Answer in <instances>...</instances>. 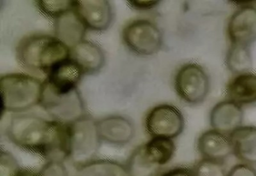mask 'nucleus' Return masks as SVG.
Instances as JSON below:
<instances>
[{"instance_id": "obj_1", "label": "nucleus", "mask_w": 256, "mask_h": 176, "mask_svg": "<svg viewBox=\"0 0 256 176\" xmlns=\"http://www.w3.org/2000/svg\"><path fill=\"white\" fill-rule=\"evenodd\" d=\"M6 134L11 143L26 152L50 159L66 158L68 124L33 114H20L10 119Z\"/></svg>"}, {"instance_id": "obj_2", "label": "nucleus", "mask_w": 256, "mask_h": 176, "mask_svg": "<svg viewBox=\"0 0 256 176\" xmlns=\"http://www.w3.org/2000/svg\"><path fill=\"white\" fill-rule=\"evenodd\" d=\"M70 51L56 36L35 34L20 41L16 48V58L29 72L47 75L56 64L70 57Z\"/></svg>"}, {"instance_id": "obj_3", "label": "nucleus", "mask_w": 256, "mask_h": 176, "mask_svg": "<svg viewBox=\"0 0 256 176\" xmlns=\"http://www.w3.org/2000/svg\"><path fill=\"white\" fill-rule=\"evenodd\" d=\"M43 82L24 74H9L0 78L2 114L22 113L40 105Z\"/></svg>"}, {"instance_id": "obj_4", "label": "nucleus", "mask_w": 256, "mask_h": 176, "mask_svg": "<svg viewBox=\"0 0 256 176\" xmlns=\"http://www.w3.org/2000/svg\"><path fill=\"white\" fill-rule=\"evenodd\" d=\"M102 139L97 121L86 114L68 124V143L66 159L76 168L96 160Z\"/></svg>"}, {"instance_id": "obj_5", "label": "nucleus", "mask_w": 256, "mask_h": 176, "mask_svg": "<svg viewBox=\"0 0 256 176\" xmlns=\"http://www.w3.org/2000/svg\"><path fill=\"white\" fill-rule=\"evenodd\" d=\"M40 105L52 120L70 124L86 115V107L78 88L58 91L43 81Z\"/></svg>"}, {"instance_id": "obj_6", "label": "nucleus", "mask_w": 256, "mask_h": 176, "mask_svg": "<svg viewBox=\"0 0 256 176\" xmlns=\"http://www.w3.org/2000/svg\"><path fill=\"white\" fill-rule=\"evenodd\" d=\"M122 36L125 45L140 56L156 54L163 44V35L159 27L147 19L130 22L123 29Z\"/></svg>"}, {"instance_id": "obj_7", "label": "nucleus", "mask_w": 256, "mask_h": 176, "mask_svg": "<svg viewBox=\"0 0 256 176\" xmlns=\"http://www.w3.org/2000/svg\"><path fill=\"white\" fill-rule=\"evenodd\" d=\"M174 89L182 101L190 105L204 102L210 91V79L206 72L196 63L185 64L176 73Z\"/></svg>"}, {"instance_id": "obj_8", "label": "nucleus", "mask_w": 256, "mask_h": 176, "mask_svg": "<svg viewBox=\"0 0 256 176\" xmlns=\"http://www.w3.org/2000/svg\"><path fill=\"white\" fill-rule=\"evenodd\" d=\"M184 125L182 112L171 104H160L153 107L144 119L146 133L152 138L175 139L184 132Z\"/></svg>"}, {"instance_id": "obj_9", "label": "nucleus", "mask_w": 256, "mask_h": 176, "mask_svg": "<svg viewBox=\"0 0 256 176\" xmlns=\"http://www.w3.org/2000/svg\"><path fill=\"white\" fill-rule=\"evenodd\" d=\"M228 35L232 45L248 47L256 41V8L244 6L228 20Z\"/></svg>"}, {"instance_id": "obj_10", "label": "nucleus", "mask_w": 256, "mask_h": 176, "mask_svg": "<svg viewBox=\"0 0 256 176\" xmlns=\"http://www.w3.org/2000/svg\"><path fill=\"white\" fill-rule=\"evenodd\" d=\"M74 9L86 28L90 30H106L113 20L111 4L106 0L75 1Z\"/></svg>"}, {"instance_id": "obj_11", "label": "nucleus", "mask_w": 256, "mask_h": 176, "mask_svg": "<svg viewBox=\"0 0 256 176\" xmlns=\"http://www.w3.org/2000/svg\"><path fill=\"white\" fill-rule=\"evenodd\" d=\"M97 125L102 141L112 145H126L136 134L134 123L123 116H106L97 121Z\"/></svg>"}, {"instance_id": "obj_12", "label": "nucleus", "mask_w": 256, "mask_h": 176, "mask_svg": "<svg viewBox=\"0 0 256 176\" xmlns=\"http://www.w3.org/2000/svg\"><path fill=\"white\" fill-rule=\"evenodd\" d=\"M196 148L202 159L225 162L233 155L230 135L214 129L208 130L200 135L196 142Z\"/></svg>"}, {"instance_id": "obj_13", "label": "nucleus", "mask_w": 256, "mask_h": 176, "mask_svg": "<svg viewBox=\"0 0 256 176\" xmlns=\"http://www.w3.org/2000/svg\"><path fill=\"white\" fill-rule=\"evenodd\" d=\"M243 120L242 107L232 100L218 103L210 114V125L212 129L228 135L241 127Z\"/></svg>"}, {"instance_id": "obj_14", "label": "nucleus", "mask_w": 256, "mask_h": 176, "mask_svg": "<svg viewBox=\"0 0 256 176\" xmlns=\"http://www.w3.org/2000/svg\"><path fill=\"white\" fill-rule=\"evenodd\" d=\"M83 75L78 64L68 57L51 68L45 81L54 90L72 91L78 88V84Z\"/></svg>"}, {"instance_id": "obj_15", "label": "nucleus", "mask_w": 256, "mask_h": 176, "mask_svg": "<svg viewBox=\"0 0 256 176\" xmlns=\"http://www.w3.org/2000/svg\"><path fill=\"white\" fill-rule=\"evenodd\" d=\"M54 29L56 37L72 49L84 40L88 28L74 7L54 19Z\"/></svg>"}, {"instance_id": "obj_16", "label": "nucleus", "mask_w": 256, "mask_h": 176, "mask_svg": "<svg viewBox=\"0 0 256 176\" xmlns=\"http://www.w3.org/2000/svg\"><path fill=\"white\" fill-rule=\"evenodd\" d=\"M70 58L82 68L84 75H92L100 72L105 63L104 51L99 45L84 40L70 49Z\"/></svg>"}, {"instance_id": "obj_17", "label": "nucleus", "mask_w": 256, "mask_h": 176, "mask_svg": "<svg viewBox=\"0 0 256 176\" xmlns=\"http://www.w3.org/2000/svg\"><path fill=\"white\" fill-rule=\"evenodd\" d=\"M233 155L242 163L256 165V127L242 126L230 134Z\"/></svg>"}, {"instance_id": "obj_18", "label": "nucleus", "mask_w": 256, "mask_h": 176, "mask_svg": "<svg viewBox=\"0 0 256 176\" xmlns=\"http://www.w3.org/2000/svg\"><path fill=\"white\" fill-rule=\"evenodd\" d=\"M227 95L230 100L240 106L256 103V75L249 72L238 75L228 84Z\"/></svg>"}, {"instance_id": "obj_19", "label": "nucleus", "mask_w": 256, "mask_h": 176, "mask_svg": "<svg viewBox=\"0 0 256 176\" xmlns=\"http://www.w3.org/2000/svg\"><path fill=\"white\" fill-rule=\"evenodd\" d=\"M142 146L146 156L160 168L172 161L176 150L174 141L164 137H152Z\"/></svg>"}, {"instance_id": "obj_20", "label": "nucleus", "mask_w": 256, "mask_h": 176, "mask_svg": "<svg viewBox=\"0 0 256 176\" xmlns=\"http://www.w3.org/2000/svg\"><path fill=\"white\" fill-rule=\"evenodd\" d=\"M76 176H130L126 166L107 159L94 161L76 168Z\"/></svg>"}, {"instance_id": "obj_21", "label": "nucleus", "mask_w": 256, "mask_h": 176, "mask_svg": "<svg viewBox=\"0 0 256 176\" xmlns=\"http://www.w3.org/2000/svg\"><path fill=\"white\" fill-rule=\"evenodd\" d=\"M126 166L130 176H156L162 168L150 161L144 152L142 145L132 151Z\"/></svg>"}, {"instance_id": "obj_22", "label": "nucleus", "mask_w": 256, "mask_h": 176, "mask_svg": "<svg viewBox=\"0 0 256 176\" xmlns=\"http://www.w3.org/2000/svg\"><path fill=\"white\" fill-rule=\"evenodd\" d=\"M226 63L228 69L235 74L248 72L252 65L248 47L232 45L228 52Z\"/></svg>"}, {"instance_id": "obj_23", "label": "nucleus", "mask_w": 256, "mask_h": 176, "mask_svg": "<svg viewBox=\"0 0 256 176\" xmlns=\"http://www.w3.org/2000/svg\"><path fill=\"white\" fill-rule=\"evenodd\" d=\"M75 1H36L38 10L43 14L50 18L56 19L74 7Z\"/></svg>"}, {"instance_id": "obj_24", "label": "nucleus", "mask_w": 256, "mask_h": 176, "mask_svg": "<svg viewBox=\"0 0 256 176\" xmlns=\"http://www.w3.org/2000/svg\"><path fill=\"white\" fill-rule=\"evenodd\" d=\"M195 176H226L227 170L222 162L202 159L193 167Z\"/></svg>"}, {"instance_id": "obj_25", "label": "nucleus", "mask_w": 256, "mask_h": 176, "mask_svg": "<svg viewBox=\"0 0 256 176\" xmlns=\"http://www.w3.org/2000/svg\"><path fill=\"white\" fill-rule=\"evenodd\" d=\"M22 169L12 154L2 151L0 154V176H19Z\"/></svg>"}, {"instance_id": "obj_26", "label": "nucleus", "mask_w": 256, "mask_h": 176, "mask_svg": "<svg viewBox=\"0 0 256 176\" xmlns=\"http://www.w3.org/2000/svg\"><path fill=\"white\" fill-rule=\"evenodd\" d=\"M38 176H68L66 165L61 159H50L36 173Z\"/></svg>"}, {"instance_id": "obj_27", "label": "nucleus", "mask_w": 256, "mask_h": 176, "mask_svg": "<svg viewBox=\"0 0 256 176\" xmlns=\"http://www.w3.org/2000/svg\"><path fill=\"white\" fill-rule=\"evenodd\" d=\"M226 176H256V169L251 165L238 164L228 171Z\"/></svg>"}, {"instance_id": "obj_28", "label": "nucleus", "mask_w": 256, "mask_h": 176, "mask_svg": "<svg viewBox=\"0 0 256 176\" xmlns=\"http://www.w3.org/2000/svg\"><path fill=\"white\" fill-rule=\"evenodd\" d=\"M156 176H195L193 168L185 166H174L160 171Z\"/></svg>"}, {"instance_id": "obj_29", "label": "nucleus", "mask_w": 256, "mask_h": 176, "mask_svg": "<svg viewBox=\"0 0 256 176\" xmlns=\"http://www.w3.org/2000/svg\"><path fill=\"white\" fill-rule=\"evenodd\" d=\"M130 5L138 10H150L160 3V1H129Z\"/></svg>"}, {"instance_id": "obj_30", "label": "nucleus", "mask_w": 256, "mask_h": 176, "mask_svg": "<svg viewBox=\"0 0 256 176\" xmlns=\"http://www.w3.org/2000/svg\"><path fill=\"white\" fill-rule=\"evenodd\" d=\"M19 176H38V175L29 169H22Z\"/></svg>"}]
</instances>
